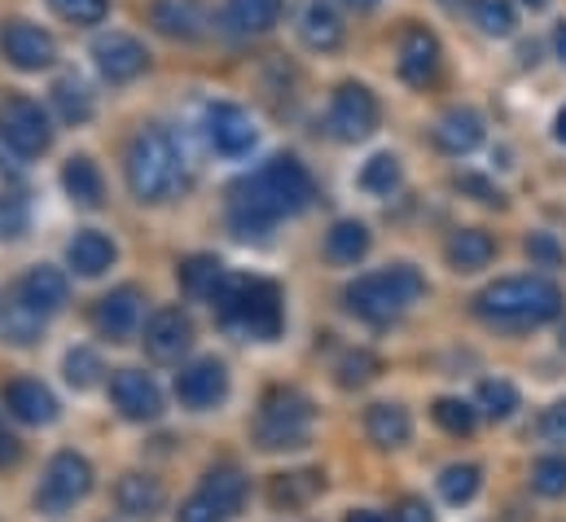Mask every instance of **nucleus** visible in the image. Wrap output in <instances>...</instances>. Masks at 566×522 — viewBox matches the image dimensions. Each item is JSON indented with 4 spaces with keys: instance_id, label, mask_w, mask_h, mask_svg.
Returning a JSON list of instances; mask_svg holds the SVG:
<instances>
[{
    "instance_id": "f257e3e1",
    "label": "nucleus",
    "mask_w": 566,
    "mask_h": 522,
    "mask_svg": "<svg viewBox=\"0 0 566 522\" xmlns=\"http://www.w3.org/2000/svg\"><path fill=\"white\" fill-rule=\"evenodd\" d=\"M312 176L294 154L269 158L260 171H251L247 180L233 185V202H229V220L242 238H264L282 216H298L312 202Z\"/></svg>"
},
{
    "instance_id": "f03ea898",
    "label": "nucleus",
    "mask_w": 566,
    "mask_h": 522,
    "mask_svg": "<svg viewBox=\"0 0 566 522\" xmlns=\"http://www.w3.org/2000/svg\"><path fill=\"white\" fill-rule=\"evenodd\" d=\"M474 312L496 325H541L563 312V290L545 276H505L474 294Z\"/></svg>"
},
{
    "instance_id": "7ed1b4c3",
    "label": "nucleus",
    "mask_w": 566,
    "mask_h": 522,
    "mask_svg": "<svg viewBox=\"0 0 566 522\" xmlns=\"http://www.w3.org/2000/svg\"><path fill=\"white\" fill-rule=\"evenodd\" d=\"M211 303H216L224 325H233L251 338H277L282 334V290L264 276H224Z\"/></svg>"
},
{
    "instance_id": "20e7f679",
    "label": "nucleus",
    "mask_w": 566,
    "mask_h": 522,
    "mask_svg": "<svg viewBox=\"0 0 566 522\" xmlns=\"http://www.w3.org/2000/svg\"><path fill=\"white\" fill-rule=\"evenodd\" d=\"M124 176L137 202H167L180 185V149L163 128H142L128 140Z\"/></svg>"
},
{
    "instance_id": "39448f33",
    "label": "nucleus",
    "mask_w": 566,
    "mask_h": 522,
    "mask_svg": "<svg viewBox=\"0 0 566 522\" xmlns=\"http://www.w3.org/2000/svg\"><path fill=\"white\" fill-rule=\"evenodd\" d=\"M426 294V276L413 263H396V268H382V272H369L360 281L347 285V307L374 325L382 321H396L400 312H409L418 299Z\"/></svg>"
},
{
    "instance_id": "423d86ee",
    "label": "nucleus",
    "mask_w": 566,
    "mask_h": 522,
    "mask_svg": "<svg viewBox=\"0 0 566 522\" xmlns=\"http://www.w3.org/2000/svg\"><path fill=\"white\" fill-rule=\"evenodd\" d=\"M307 430H312V404L303 392H277L264 395V413L255 421V439L260 448L277 452V448H303L307 443Z\"/></svg>"
},
{
    "instance_id": "0eeeda50",
    "label": "nucleus",
    "mask_w": 566,
    "mask_h": 522,
    "mask_svg": "<svg viewBox=\"0 0 566 522\" xmlns=\"http://www.w3.org/2000/svg\"><path fill=\"white\" fill-rule=\"evenodd\" d=\"M93 492V466L80 452H57L40 479L35 492V510L40 514H66L71 505H80Z\"/></svg>"
},
{
    "instance_id": "6e6552de",
    "label": "nucleus",
    "mask_w": 566,
    "mask_h": 522,
    "mask_svg": "<svg viewBox=\"0 0 566 522\" xmlns=\"http://www.w3.org/2000/svg\"><path fill=\"white\" fill-rule=\"evenodd\" d=\"M0 140L18 154V158H40L53 145V128L40 102L31 97H4L0 102Z\"/></svg>"
},
{
    "instance_id": "1a4fd4ad",
    "label": "nucleus",
    "mask_w": 566,
    "mask_h": 522,
    "mask_svg": "<svg viewBox=\"0 0 566 522\" xmlns=\"http://www.w3.org/2000/svg\"><path fill=\"white\" fill-rule=\"evenodd\" d=\"M378 119H382V111H378V97L365 88V84H338L334 88V97H329V111H325V128L334 132L338 140H365V136H374L378 132Z\"/></svg>"
},
{
    "instance_id": "9d476101",
    "label": "nucleus",
    "mask_w": 566,
    "mask_h": 522,
    "mask_svg": "<svg viewBox=\"0 0 566 522\" xmlns=\"http://www.w3.org/2000/svg\"><path fill=\"white\" fill-rule=\"evenodd\" d=\"M0 53H4V62H9L13 71L40 75V71H49V66L57 62V40H53L44 27H35V22H27V18H13V22H4V31H0Z\"/></svg>"
},
{
    "instance_id": "9b49d317",
    "label": "nucleus",
    "mask_w": 566,
    "mask_h": 522,
    "mask_svg": "<svg viewBox=\"0 0 566 522\" xmlns=\"http://www.w3.org/2000/svg\"><path fill=\"white\" fill-rule=\"evenodd\" d=\"M93 66H97V75L106 84H133L137 75H145L149 53H145L142 40L128 35V31H102L93 40Z\"/></svg>"
},
{
    "instance_id": "f8f14e48",
    "label": "nucleus",
    "mask_w": 566,
    "mask_h": 522,
    "mask_svg": "<svg viewBox=\"0 0 566 522\" xmlns=\"http://www.w3.org/2000/svg\"><path fill=\"white\" fill-rule=\"evenodd\" d=\"M142 343L149 361H163V365L180 361V356L193 347V321H189V312H180V307H158V312L145 321Z\"/></svg>"
},
{
    "instance_id": "ddd939ff",
    "label": "nucleus",
    "mask_w": 566,
    "mask_h": 522,
    "mask_svg": "<svg viewBox=\"0 0 566 522\" xmlns=\"http://www.w3.org/2000/svg\"><path fill=\"white\" fill-rule=\"evenodd\" d=\"M202 124H207L211 149L224 154V158H242V154L255 149V119H251L242 106H233V102L207 106V119H202Z\"/></svg>"
},
{
    "instance_id": "4468645a",
    "label": "nucleus",
    "mask_w": 566,
    "mask_h": 522,
    "mask_svg": "<svg viewBox=\"0 0 566 522\" xmlns=\"http://www.w3.org/2000/svg\"><path fill=\"white\" fill-rule=\"evenodd\" d=\"M396 66H400V80H405L409 88H430V84L439 80V66H443V49H439L434 31H426V27H405Z\"/></svg>"
},
{
    "instance_id": "2eb2a0df",
    "label": "nucleus",
    "mask_w": 566,
    "mask_h": 522,
    "mask_svg": "<svg viewBox=\"0 0 566 522\" xmlns=\"http://www.w3.org/2000/svg\"><path fill=\"white\" fill-rule=\"evenodd\" d=\"M294 31L312 53H338L347 40V27L329 0H303L294 13Z\"/></svg>"
},
{
    "instance_id": "dca6fc26",
    "label": "nucleus",
    "mask_w": 566,
    "mask_h": 522,
    "mask_svg": "<svg viewBox=\"0 0 566 522\" xmlns=\"http://www.w3.org/2000/svg\"><path fill=\"white\" fill-rule=\"evenodd\" d=\"M224 395H229V374H224L220 361H193V365H185L176 374V399L185 408H193V413L216 408Z\"/></svg>"
},
{
    "instance_id": "f3484780",
    "label": "nucleus",
    "mask_w": 566,
    "mask_h": 522,
    "mask_svg": "<svg viewBox=\"0 0 566 522\" xmlns=\"http://www.w3.org/2000/svg\"><path fill=\"white\" fill-rule=\"evenodd\" d=\"M111 399L128 421H154L163 413V395L154 387V378L142 369H119L111 378Z\"/></svg>"
},
{
    "instance_id": "a211bd4d",
    "label": "nucleus",
    "mask_w": 566,
    "mask_h": 522,
    "mask_svg": "<svg viewBox=\"0 0 566 522\" xmlns=\"http://www.w3.org/2000/svg\"><path fill=\"white\" fill-rule=\"evenodd\" d=\"M18 299H27L40 316H57V312L66 307V299H71V281H66L62 268L35 263V268H27V276L18 281Z\"/></svg>"
},
{
    "instance_id": "6ab92c4d",
    "label": "nucleus",
    "mask_w": 566,
    "mask_h": 522,
    "mask_svg": "<svg viewBox=\"0 0 566 522\" xmlns=\"http://www.w3.org/2000/svg\"><path fill=\"white\" fill-rule=\"evenodd\" d=\"M137 321H142V294H137V285H119V290H111L106 299H97L93 325H97V330H102L111 343L133 338Z\"/></svg>"
},
{
    "instance_id": "aec40b11",
    "label": "nucleus",
    "mask_w": 566,
    "mask_h": 522,
    "mask_svg": "<svg viewBox=\"0 0 566 522\" xmlns=\"http://www.w3.org/2000/svg\"><path fill=\"white\" fill-rule=\"evenodd\" d=\"M4 408L18 417V421H27V426H49V421H57V399L49 387H40L35 378H13V383H4Z\"/></svg>"
},
{
    "instance_id": "412c9836",
    "label": "nucleus",
    "mask_w": 566,
    "mask_h": 522,
    "mask_svg": "<svg viewBox=\"0 0 566 522\" xmlns=\"http://www.w3.org/2000/svg\"><path fill=\"white\" fill-rule=\"evenodd\" d=\"M434 145H439L443 154H452V158L479 149V145H483V119H479L470 106H452V111H443L439 124H434Z\"/></svg>"
},
{
    "instance_id": "4be33fe9",
    "label": "nucleus",
    "mask_w": 566,
    "mask_h": 522,
    "mask_svg": "<svg viewBox=\"0 0 566 522\" xmlns=\"http://www.w3.org/2000/svg\"><path fill=\"white\" fill-rule=\"evenodd\" d=\"M285 0H229L224 4V22L233 35H269L282 22Z\"/></svg>"
},
{
    "instance_id": "5701e85b",
    "label": "nucleus",
    "mask_w": 566,
    "mask_h": 522,
    "mask_svg": "<svg viewBox=\"0 0 566 522\" xmlns=\"http://www.w3.org/2000/svg\"><path fill=\"white\" fill-rule=\"evenodd\" d=\"M66 263L80 272V276H102L111 263H115V242L97 229H80L66 247Z\"/></svg>"
},
{
    "instance_id": "b1692460",
    "label": "nucleus",
    "mask_w": 566,
    "mask_h": 522,
    "mask_svg": "<svg viewBox=\"0 0 566 522\" xmlns=\"http://www.w3.org/2000/svg\"><path fill=\"white\" fill-rule=\"evenodd\" d=\"M149 22H154L163 35H171V40H198L207 18H202V9H198L193 0H154Z\"/></svg>"
},
{
    "instance_id": "393cba45",
    "label": "nucleus",
    "mask_w": 566,
    "mask_h": 522,
    "mask_svg": "<svg viewBox=\"0 0 566 522\" xmlns=\"http://www.w3.org/2000/svg\"><path fill=\"white\" fill-rule=\"evenodd\" d=\"M115 501H119V510H124L128 519H154V514L163 510L167 492H163V483L149 479V474H124L119 488H115Z\"/></svg>"
},
{
    "instance_id": "a878e982",
    "label": "nucleus",
    "mask_w": 566,
    "mask_h": 522,
    "mask_svg": "<svg viewBox=\"0 0 566 522\" xmlns=\"http://www.w3.org/2000/svg\"><path fill=\"white\" fill-rule=\"evenodd\" d=\"M443 255H448V263H452L457 272H479V268L492 263L496 242H492V233H483V229H457V233L448 238Z\"/></svg>"
},
{
    "instance_id": "bb28decb",
    "label": "nucleus",
    "mask_w": 566,
    "mask_h": 522,
    "mask_svg": "<svg viewBox=\"0 0 566 522\" xmlns=\"http://www.w3.org/2000/svg\"><path fill=\"white\" fill-rule=\"evenodd\" d=\"M62 189L71 194V202H80V207H102V198H106V180H102V171H97V163L93 158H71L66 167H62Z\"/></svg>"
},
{
    "instance_id": "cd10ccee",
    "label": "nucleus",
    "mask_w": 566,
    "mask_h": 522,
    "mask_svg": "<svg viewBox=\"0 0 566 522\" xmlns=\"http://www.w3.org/2000/svg\"><path fill=\"white\" fill-rule=\"evenodd\" d=\"M365 435H369L378 448H400V443H409L413 421H409V413H405L400 404H374V408L365 413Z\"/></svg>"
},
{
    "instance_id": "c85d7f7f",
    "label": "nucleus",
    "mask_w": 566,
    "mask_h": 522,
    "mask_svg": "<svg viewBox=\"0 0 566 522\" xmlns=\"http://www.w3.org/2000/svg\"><path fill=\"white\" fill-rule=\"evenodd\" d=\"M44 321H49V316H40L27 299H18V290H13L9 303H0V338H9V343H18V347H31V343L44 334Z\"/></svg>"
},
{
    "instance_id": "c756f323",
    "label": "nucleus",
    "mask_w": 566,
    "mask_h": 522,
    "mask_svg": "<svg viewBox=\"0 0 566 522\" xmlns=\"http://www.w3.org/2000/svg\"><path fill=\"white\" fill-rule=\"evenodd\" d=\"M224 519H233L238 510H242V501H247V479L233 470V466H220V470H207V479H202V488H198Z\"/></svg>"
},
{
    "instance_id": "7c9ffc66",
    "label": "nucleus",
    "mask_w": 566,
    "mask_h": 522,
    "mask_svg": "<svg viewBox=\"0 0 566 522\" xmlns=\"http://www.w3.org/2000/svg\"><path fill=\"white\" fill-rule=\"evenodd\" d=\"M369 255V229L360 220H338L325 233V260L329 263H360Z\"/></svg>"
},
{
    "instance_id": "2f4dec72",
    "label": "nucleus",
    "mask_w": 566,
    "mask_h": 522,
    "mask_svg": "<svg viewBox=\"0 0 566 522\" xmlns=\"http://www.w3.org/2000/svg\"><path fill=\"white\" fill-rule=\"evenodd\" d=\"M316 492H321V474H316V470L277 474V479H273V488H269V497H273V505H277V510H303Z\"/></svg>"
},
{
    "instance_id": "473e14b6",
    "label": "nucleus",
    "mask_w": 566,
    "mask_h": 522,
    "mask_svg": "<svg viewBox=\"0 0 566 522\" xmlns=\"http://www.w3.org/2000/svg\"><path fill=\"white\" fill-rule=\"evenodd\" d=\"M224 276H229V272H224V263L216 260V255H193V260L180 263V285H185L193 299H216V290H220Z\"/></svg>"
},
{
    "instance_id": "72a5a7b5",
    "label": "nucleus",
    "mask_w": 566,
    "mask_h": 522,
    "mask_svg": "<svg viewBox=\"0 0 566 522\" xmlns=\"http://www.w3.org/2000/svg\"><path fill=\"white\" fill-rule=\"evenodd\" d=\"M53 106H57V115L66 124H88L93 119V97H88V88L75 75H66V80L53 84Z\"/></svg>"
},
{
    "instance_id": "f704fd0d",
    "label": "nucleus",
    "mask_w": 566,
    "mask_h": 522,
    "mask_svg": "<svg viewBox=\"0 0 566 522\" xmlns=\"http://www.w3.org/2000/svg\"><path fill=\"white\" fill-rule=\"evenodd\" d=\"M483 35H514L518 27V13H514V0H470L465 9Z\"/></svg>"
},
{
    "instance_id": "c9c22d12",
    "label": "nucleus",
    "mask_w": 566,
    "mask_h": 522,
    "mask_svg": "<svg viewBox=\"0 0 566 522\" xmlns=\"http://www.w3.org/2000/svg\"><path fill=\"white\" fill-rule=\"evenodd\" d=\"M400 185V158L396 154H374L360 167V189L365 194H391Z\"/></svg>"
},
{
    "instance_id": "e433bc0d",
    "label": "nucleus",
    "mask_w": 566,
    "mask_h": 522,
    "mask_svg": "<svg viewBox=\"0 0 566 522\" xmlns=\"http://www.w3.org/2000/svg\"><path fill=\"white\" fill-rule=\"evenodd\" d=\"M479 466H448L443 474H439V497L448 501V505H465L474 492H479Z\"/></svg>"
},
{
    "instance_id": "4c0bfd02",
    "label": "nucleus",
    "mask_w": 566,
    "mask_h": 522,
    "mask_svg": "<svg viewBox=\"0 0 566 522\" xmlns=\"http://www.w3.org/2000/svg\"><path fill=\"white\" fill-rule=\"evenodd\" d=\"M49 9L71 27H97L111 18V0H49Z\"/></svg>"
},
{
    "instance_id": "58836bf2",
    "label": "nucleus",
    "mask_w": 566,
    "mask_h": 522,
    "mask_svg": "<svg viewBox=\"0 0 566 522\" xmlns=\"http://www.w3.org/2000/svg\"><path fill=\"white\" fill-rule=\"evenodd\" d=\"M479 408H483L492 421H505V417L518 408V392H514V383H505V378H488V383L479 387Z\"/></svg>"
},
{
    "instance_id": "ea45409f",
    "label": "nucleus",
    "mask_w": 566,
    "mask_h": 522,
    "mask_svg": "<svg viewBox=\"0 0 566 522\" xmlns=\"http://www.w3.org/2000/svg\"><path fill=\"white\" fill-rule=\"evenodd\" d=\"M106 369H102V356L97 352H88V347H75L71 356H66V383L75 387V392H88V387H97V378H102Z\"/></svg>"
},
{
    "instance_id": "a19ab883",
    "label": "nucleus",
    "mask_w": 566,
    "mask_h": 522,
    "mask_svg": "<svg viewBox=\"0 0 566 522\" xmlns=\"http://www.w3.org/2000/svg\"><path fill=\"white\" fill-rule=\"evenodd\" d=\"M532 488L541 497H549V501L566 497V457H541L532 466Z\"/></svg>"
},
{
    "instance_id": "79ce46f5",
    "label": "nucleus",
    "mask_w": 566,
    "mask_h": 522,
    "mask_svg": "<svg viewBox=\"0 0 566 522\" xmlns=\"http://www.w3.org/2000/svg\"><path fill=\"white\" fill-rule=\"evenodd\" d=\"M430 417L448 430V435H470L474 430V408L465 404V399H434V408H430Z\"/></svg>"
},
{
    "instance_id": "37998d69",
    "label": "nucleus",
    "mask_w": 566,
    "mask_h": 522,
    "mask_svg": "<svg viewBox=\"0 0 566 522\" xmlns=\"http://www.w3.org/2000/svg\"><path fill=\"white\" fill-rule=\"evenodd\" d=\"M374 374H378V356H369V352H347L338 361V383L343 387H365Z\"/></svg>"
},
{
    "instance_id": "c03bdc74",
    "label": "nucleus",
    "mask_w": 566,
    "mask_h": 522,
    "mask_svg": "<svg viewBox=\"0 0 566 522\" xmlns=\"http://www.w3.org/2000/svg\"><path fill=\"white\" fill-rule=\"evenodd\" d=\"M452 185H457L461 194H474V198H479V202H488V207H501V202H505V198H501V189H496L492 180L474 176V171H461V176H457Z\"/></svg>"
},
{
    "instance_id": "a18cd8bd",
    "label": "nucleus",
    "mask_w": 566,
    "mask_h": 522,
    "mask_svg": "<svg viewBox=\"0 0 566 522\" xmlns=\"http://www.w3.org/2000/svg\"><path fill=\"white\" fill-rule=\"evenodd\" d=\"M541 439H549V443H566V399L558 404H549L545 413H541Z\"/></svg>"
},
{
    "instance_id": "49530a36",
    "label": "nucleus",
    "mask_w": 566,
    "mask_h": 522,
    "mask_svg": "<svg viewBox=\"0 0 566 522\" xmlns=\"http://www.w3.org/2000/svg\"><path fill=\"white\" fill-rule=\"evenodd\" d=\"M176 522H229L202 492H193L185 505H180V514H176Z\"/></svg>"
},
{
    "instance_id": "de8ad7c7",
    "label": "nucleus",
    "mask_w": 566,
    "mask_h": 522,
    "mask_svg": "<svg viewBox=\"0 0 566 522\" xmlns=\"http://www.w3.org/2000/svg\"><path fill=\"white\" fill-rule=\"evenodd\" d=\"M527 255L536 263H545V268H558V263H563V247H558L549 233H532V238H527Z\"/></svg>"
},
{
    "instance_id": "09e8293b",
    "label": "nucleus",
    "mask_w": 566,
    "mask_h": 522,
    "mask_svg": "<svg viewBox=\"0 0 566 522\" xmlns=\"http://www.w3.org/2000/svg\"><path fill=\"white\" fill-rule=\"evenodd\" d=\"M391 519L396 522H434V514H430V505H426L422 497H405V501L396 505Z\"/></svg>"
},
{
    "instance_id": "8fccbe9b",
    "label": "nucleus",
    "mask_w": 566,
    "mask_h": 522,
    "mask_svg": "<svg viewBox=\"0 0 566 522\" xmlns=\"http://www.w3.org/2000/svg\"><path fill=\"white\" fill-rule=\"evenodd\" d=\"M554 53L563 58V66H566V18L558 22V27H554Z\"/></svg>"
},
{
    "instance_id": "3c124183",
    "label": "nucleus",
    "mask_w": 566,
    "mask_h": 522,
    "mask_svg": "<svg viewBox=\"0 0 566 522\" xmlns=\"http://www.w3.org/2000/svg\"><path fill=\"white\" fill-rule=\"evenodd\" d=\"M13 452H18V443H13V439L0 430V466H9V461H13Z\"/></svg>"
},
{
    "instance_id": "603ef678",
    "label": "nucleus",
    "mask_w": 566,
    "mask_h": 522,
    "mask_svg": "<svg viewBox=\"0 0 566 522\" xmlns=\"http://www.w3.org/2000/svg\"><path fill=\"white\" fill-rule=\"evenodd\" d=\"M347 522H387V519H382L378 510H352V514H347Z\"/></svg>"
},
{
    "instance_id": "864d4df0",
    "label": "nucleus",
    "mask_w": 566,
    "mask_h": 522,
    "mask_svg": "<svg viewBox=\"0 0 566 522\" xmlns=\"http://www.w3.org/2000/svg\"><path fill=\"white\" fill-rule=\"evenodd\" d=\"M554 136H558V140L566 145V106L558 111V119H554Z\"/></svg>"
},
{
    "instance_id": "5fc2aeb1",
    "label": "nucleus",
    "mask_w": 566,
    "mask_h": 522,
    "mask_svg": "<svg viewBox=\"0 0 566 522\" xmlns=\"http://www.w3.org/2000/svg\"><path fill=\"white\" fill-rule=\"evenodd\" d=\"M439 4H448V9H470V0H439Z\"/></svg>"
},
{
    "instance_id": "6e6d98bb",
    "label": "nucleus",
    "mask_w": 566,
    "mask_h": 522,
    "mask_svg": "<svg viewBox=\"0 0 566 522\" xmlns=\"http://www.w3.org/2000/svg\"><path fill=\"white\" fill-rule=\"evenodd\" d=\"M523 4H527V9H545L549 0H523Z\"/></svg>"
},
{
    "instance_id": "4d7b16f0",
    "label": "nucleus",
    "mask_w": 566,
    "mask_h": 522,
    "mask_svg": "<svg viewBox=\"0 0 566 522\" xmlns=\"http://www.w3.org/2000/svg\"><path fill=\"white\" fill-rule=\"evenodd\" d=\"M347 4H356V9H369V4H378V0H347Z\"/></svg>"
},
{
    "instance_id": "13d9d810",
    "label": "nucleus",
    "mask_w": 566,
    "mask_h": 522,
    "mask_svg": "<svg viewBox=\"0 0 566 522\" xmlns=\"http://www.w3.org/2000/svg\"><path fill=\"white\" fill-rule=\"evenodd\" d=\"M563 347H566V330H563Z\"/></svg>"
}]
</instances>
